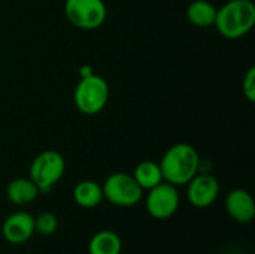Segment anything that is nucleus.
<instances>
[{"mask_svg": "<svg viewBox=\"0 0 255 254\" xmlns=\"http://www.w3.org/2000/svg\"><path fill=\"white\" fill-rule=\"evenodd\" d=\"M200 160L202 159L193 145L185 142L172 145L158 163L163 180L176 187L187 186V183L199 174Z\"/></svg>", "mask_w": 255, "mask_h": 254, "instance_id": "obj_1", "label": "nucleus"}, {"mask_svg": "<svg viewBox=\"0 0 255 254\" xmlns=\"http://www.w3.org/2000/svg\"><path fill=\"white\" fill-rule=\"evenodd\" d=\"M255 24V4L253 0H229L217 9L215 27L221 36L230 40L247 36Z\"/></svg>", "mask_w": 255, "mask_h": 254, "instance_id": "obj_2", "label": "nucleus"}, {"mask_svg": "<svg viewBox=\"0 0 255 254\" xmlns=\"http://www.w3.org/2000/svg\"><path fill=\"white\" fill-rule=\"evenodd\" d=\"M108 82L96 73L84 76L75 87L73 102L76 109L84 115H96L105 109L109 100Z\"/></svg>", "mask_w": 255, "mask_h": 254, "instance_id": "obj_3", "label": "nucleus"}, {"mask_svg": "<svg viewBox=\"0 0 255 254\" xmlns=\"http://www.w3.org/2000/svg\"><path fill=\"white\" fill-rule=\"evenodd\" d=\"M66 172L64 157L54 150L39 153L30 163V180L36 184L40 193H48L63 178Z\"/></svg>", "mask_w": 255, "mask_h": 254, "instance_id": "obj_4", "label": "nucleus"}, {"mask_svg": "<svg viewBox=\"0 0 255 254\" xmlns=\"http://www.w3.org/2000/svg\"><path fill=\"white\" fill-rule=\"evenodd\" d=\"M102 190L103 199L121 208L134 207L143 199L142 187L136 183L133 175L126 172L111 174L102 184Z\"/></svg>", "mask_w": 255, "mask_h": 254, "instance_id": "obj_5", "label": "nucleus"}, {"mask_svg": "<svg viewBox=\"0 0 255 254\" xmlns=\"http://www.w3.org/2000/svg\"><path fill=\"white\" fill-rule=\"evenodd\" d=\"M64 15L76 28L90 31L103 25L108 9L103 0H66Z\"/></svg>", "mask_w": 255, "mask_h": 254, "instance_id": "obj_6", "label": "nucleus"}, {"mask_svg": "<svg viewBox=\"0 0 255 254\" xmlns=\"http://www.w3.org/2000/svg\"><path fill=\"white\" fill-rule=\"evenodd\" d=\"M145 207L148 214L157 220H167L176 214L179 208V192L178 187L166 181L146 190Z\"/></svg>", "mask_w": 255, "mask_h": 254, "instance_id": "obj_7", "label": "nucleus"}, {"mask_svg": "<svg viewBox=\"0 0 255 254\" xmlns=\"http://www.w3.org/2000/svg\"><path fill=\"white\" fill-rule=\"evenodd\" d=\"M220 196V183L209 172H199L187 183V199L194 208H208Z\"/></svg>", "mask_w": 255, "mask_h": 254, "instance_id": "obj_8", "label": "nucleus"}, {"mask_svg": "<svg viewBox=\"0 0 255 254\" xmlns=\"http://www.w3.org/2000/svg\"><path fill=\"white\" fill-rule=\"evenodd\" d=\"M1 235L13 246L27 243L34 235V217L25 211L12 213L1 225Z\"/></svg>", "mask_w": 255, "mask_h": 254, "instance_id": "obj_9", "label": "nucleus"}, {"mask_svg": "<svg viewBox=\"0 0 255 254\" xmlns=\"http://www.w3.org/2000/svg\"><path fill=\"white\" fill-rule=\"evenodd\" d=\"M227 214L241 225H250L255 217V202L253 195L244 189L229 192L224 202Z\"/></svg>", "mask_w": 255, "mask_h": 254, "instance_id": "obj_10", "label": "nucleus"}, {"mask_svg": "<svg viewBox=\"0 0 255 254\" xmlns=\"http://www.w3.org/2000/svg\"><path fill=\"white\" fill-rule=\"evenodd\" d=\"M39 193V189L30 178H15L6 187L7 201L18 207H24L34 202Z\"/></svg>", "mask_w": 255, "mask_h": 254, "instance_id": "obj_11", "label": "nucleus"}, {"mask_svg": "<svg viewBox=\"0 0 255 254\" xmlns=\"http://www.w3.org/2000/svg\"><path fill=\"white\" fill-rule=\"evenodd\" d=\"M73 201L76 205L87 210L99 207L105 201L102 186L93 180H84L78 183L73 189Z\"/></svg>", "mask_w": 255, "mask_h": 254, "instance_id": "obj_12", "label": "nucleus"}, {"mask_svg": "<svg viewBox=\"0 0 255 254\" xmlns=\"http://www.w3.org/2000/svg\"><path fill=\"white\" fill-rule=\"evenodd\" d=\"M123 241L114 231H99L88 243V254H121Z\"/></svg>", "mask_w": 255, "mask_h": 254, "instance_id": "obj_13", "label": "nucleus"}, {"mask_svg": "<svg viewBox=\"0 0 255 254\" xmlns=\"http://www.w3.org/2000/svg\"><path fill=\"white\" fill-rule=\"evenodd\" d=\"M187 18L196 27H211L215 24L217 7L208 0H194L187 7Z\"/></svg>", "mask_w": 255, "mask_h": 254, "instance_id": "obj_14", "label": "nucleus"}, {"mask_svg": "<svg viewBox=\"0 0 255 254\" xmlns=\"http://www.w3.org/2000/svg\"><path fill=\"white\" fill-rule=\"evenodd\" d=\"M133 178L136 180V183L142 187V190H149L152 187H155L157 184L163 183V174L160 169V165L157 162L152 160H145L140 162L134 171H133Z\"/></svg>", "mask_w": 255, "mask_h": 254, "instance_id": "obj_15", "label": "nucleus"}, {"mask_svg": "<svg viewBox=\"0 0 255 254\" xmlns=\"http://www.w3.org/2000/svg\"><path fill=\"white\" fill-rule=\"evenodd\" d=\"M58 229V219L55 214L49 211H43L34 217V232L40 234L42 237H51Z\"/></svg>", "mask_w": 255, "mask_h": 254, "instance_id": "obj_16", "label": "nucleus"}, {"mask_svg": "<svg viewBox=\"0 0 255 254\" xmlns=\"http://www.w3.org/2000/svg\"><path fill=\"white\" fill-rule=\"evenodd\" d=\"M242 91L251 103L255 102V67H250L245 73L242 81Z\"/></svg>", "mask_w": 255, "mask_h": 254, "instance_id": "obj_17", "label": "nucleus"}, {"mask_svg": "<svg viewBox=\"0 0 255 254\" xmlns=\"http://www.w3.org/2000/svg\"><path fill=\"white\" fill-rule=\"evenodd\" d=\"M91 73H94V70H93V67H91V66H88V64H82V66L79 67V75H81V78L88 76V75H91Z\"/></svg>", "mask_w": 255, "mask_h": 254, "instance_id": "obj_18", "label": "nucleus"}]
</instances>
